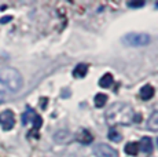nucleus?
Instances as JSON below:
<instances>
[{"label":"nucleus","instance_id":"nucleus-1","mask_svg":"<svg viewBox=\"0 0 158 157\" xmlns=\"http://www.w3.org/2000/svg\"><path fill=\"white\" fill-rule=\"evenodd\" d=\"M23 86L21 73L14 68H3L0 70V95H10L18 92Z\"/></svg>","mask_w":158,"mask_h":157},{"label":"nucleus","instance_id":"nucleus-2","mask_svg":"<svg viewBox=\"0 0 158 157\" xmlns=\"http://www.w3.org/2000/svg\"><path fill=\"white\" fill-rule=\"evenodd\" d=\"M133 116H135V112L132 110V108L127 104H123V102L113 104L106 110L105 114L106 121L110 125H115V124L127 125L131 121H133Z\"/></svg>","mask_w":158,"mask_h":157},{"label":"nucleus","instance_id":"nucleus-3","mask_svg":"<svg viewBox=\"0 0 158 157\" xmlns=\"http://www.w3.org/2000/svg\"><path fill=\"white\" fill-rule=\"evenodd\" d=\"M150 41H151V37L147 33L132 32L123 37V43L125 44V46H131V47H143V46L150 44Z\"/></svg>","mask_w":158,"mask_h":157},{"label":"nucleus","instance_id":"nucleus-4","mask_svg":"<svg viewBox=\"0 0 158 157\" xmlns=\"http://www.w3.org/2000/svg\"><path fill=\"white\" fill-rule=\"evenodd\" d=\"M15 125V116H14V112L7 109V110H3L0 113V127H2L4 131H10L13 129Z\"/></svg>","mask_w":158,"mask_h":157},{"label":"nucleus","instance_id":"nucleus-5","mask_svg":"<svg viewBox=\"0 0 158 157\" xmlns=\"http://www.w3.org/2000/svg\"><path fill=\"white\" fill-rule=\"evenodd\" d=\"M94 155L96 157H118V152L107 143H98L94 147Z\"/></svg>","mask_w":158,"mask_h":157},{"label":"nucleus","instance_id":"nucleus-6","mask_svg":"<svg viewBox=\"0 0 158 157\" xmlns=\"http://www.w3.org/2000/svg\"><path fill=\"white\" fill-rule=\"evenodd\" d=\"M76 138H77V141L83 145H89V143H92V141H94L92 134H91L88 129H81Z\"/></svg>","mask_w":158,"mask_h":157},{"label":"nucleus","instance_id":"nucleus-7","mask_svg":"<svg viewBox=\"0 0 158 157\" xmlns=\"http://www.w3.org/2000/svg\"><path fill=\"white\" fill-rule=\"evenodd\" d=\"M139 96H140V99H143V101H148V99H151L154 96V88L150 86V84H147V86H143L140 88Z\"/></svg>","mask_w":158,"mask_h":157},{"label":"nucleus","instance_id":"nucleus-8","mask_svg":"<svg viewBox=\"0 0 158 157\" xmlns=\"http://www.w3.org/2000/svg\"><path fill=\"white\" fill-rule=\"evenodd\" d=\"M139 149L142 150V152L144 153H151L153 152V142L148 137H143L140 141V143H139Z\"/></svg>","mask_w":158,"mask_h":157},{"label":"nucleus","instance_id":"nucleus-9","mask_svg":"<svg viewBox=\"0 0 158 157\" xmlns=\"http://www.w3.org/2000/svg\"><path fill=\"white\" fill-rule=\"evenodd\" d=\"M87 72H88V66L85 65V63H80V65H77L74 68V70H73V76H74L76 78H83L87 74Z\"/></svg>","mask_w":158,"mask_h":157},{"label":"nucleus","instance_id":"nucleus-10","mask_svg":"<svg viewBox=\"0 0 158 157\" xmlns=\"http://www.w3.org/2000/svg\"><path fill=\"white\" fill-rule=\"evenodd\" d=\"M147 127L151 131H158V110H156L150 117H148Z\"/></svg>","mask_w":158,"mask_h":157},{"label":"nucleus","instance_id":"nucleus-11","mask_svg":"<svg viewBox=\"0 0 158 157\" xmlns=\"http://www.w3.org/2000/svg\"><path fill=\"white\" fill-rule=\"evenodd\" d=\"M125 153L129 156H136L139 152V143L138 142H129V143L125 145Z\"/></svg>","mask_w":158,"mask_h":157},{"label":"nucleus","instance_id":"nucleus-12","mask_svg":"<svg viewBox=\"0 0 158 157\" xmlns=\"http://www.w3.org/2000/svg\"><path fill=\"white\" fill-rule=\"evenodd\" d=\"M36 116V112L32 109V108H28V109L25 110V113L22 114V124L26 125L28 123H32L33 117Z\"/></svg>","mask_w":158,"mask_h":157},{"label":"nucleus","instance_id":"nucleus-13","mask_svg":"<svg viewBox=\"0 0 158 157\" xmlns=\"http://www.w3.org/2000/svg\"><path fill=\"white\" fill-rule=\"evenodd\" d=\"M111 84H113V76H111V73L103 74L101 77V80H99V86L103 87V88H107V87H110Z\"/></svg>","mask_w":158,"mask_h":157},{"label":"nucleus","instance_id":"nucleus-14","mask_svg":"<svg viewBox=\"0 0 158 157\" xmlns=\"http://www.w3.org/2000/svg\"><path fill=\"white\" fill-rule=\"evenodd\" d=\"M106 101H107V96L105 94H96L95 99H94V104H95L96 108H103L106 105Z\"/></svg>","mask_w":158,"mask_h":157},{"label":"nucleus","instance_id":"nucleus-15","mask_svg":"<svg viewBox=\"0 0 158 157\" xmlns=\"http://www.w3.org/2000/svg\"><path fill=\"white\" fill-rule=\"evenodd\" d=\"M109 139L113 141V142H120L123 139V135H121L115 128H110V131H109Z\"/></svg>","mask_w":158,"mask_h":157},{"label":"nucleus","instance_id":"nucleus-16","mask_svg":"<svg viewBox=\"0 0 158 157\" xmlns=\"http://www.w3.org/2000/svg\"><path fill=\"white\" fill-rule=\"evenodd\" d=\"M32 123H33V129H32L30 132H37V131H39V128H40L41 124H43V119H41V117L39 116L37 113H36V116L33 117Z\"/></svg>","mask_w":158,"mask_h":157},{"label":"nucleus","instance_id":"nucleus-17","mask_svg":"<svg viewBox=\"0 0 158 157\" xmlns=\"http://www.w3.org/2000/svg\"><path fill=\"white\" fill-rule=\"evenodd\" d=\"M55 137H62L59 139H56V142H59V143H66V142H69V139H70V135L68 134V131H58Z\"/></svg>","mask_w":158,"mask_h":157},{"label":"nucleus","instance_id":"nucleus-18","mask_svg":"<svg viewBox=\"0 0 158 157\" xmlns=\"http://www.w3.org/2000/svg\"><path fill=\"white\" fill-rule=\"evenodd\" d=\"M144 3L143 2H131L128 3V7H142Z\"/></svg>","mask_w":158,"mask_h":157},{"label":"nucleus","instance_id":"nucleus-19","mask_svg":"<svg viewBox=\"0 0 158 157\" xmlns=\"http://www.w3.org/2000/svg\"><path fill=\"white\" fill-rule=\"evenodd\" d=\"M11 19H13V17H10V15L4 17V18H2V19H0V23H7L8 21H11Z\"/></svg>","mask_w":158,"mask_h":157},{"label":"nucleus","instance_id":"nucleus-20","mask_svg":"<svg viewBox=\"0 0 158 157\" xmlns=\"http://www.w3.org/2000/svg\"><path fill=\"white\" fill-rule=\"evenodd\" d=\"M157 142H158V139H157Z\"/></svg>","mask_w":158,"mask_h":157}]
</instances>
